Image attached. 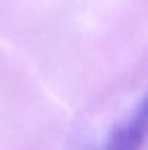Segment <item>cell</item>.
Returning a JSON list of instances; mask_svg holds the SVG:
<instances>
[{"mask_svg": "<svg viewBox=\"0 0 148 150\" xmlns=\"http://www.w3.org/2000/svg\"><path fill=\"white\" fill-rule=\"evenodd\" d=\"M145 134L147 131L144 128L129 120L128 122L113 128L99 150H141Z\"/></svg>", "mask_w": 148, "mask_h": 150, "instance_id": "6da1fadb", "label": "cell"}, {"mask_svg": "<svg viewBox=\"0 0 148 150\" xmlns=\"http://www.w3.org/2000/svg\"><path fill=\"white\" fill-rule=\"evenodd\" d=\"M131 120L135 121L141 128H144L148 133V95L140 102V105Z\"/></svg>", "mask_w": 148, "mask_h": 150, "instance_id": "7a4b0ae2", "label": "cell"}]
</instances>
